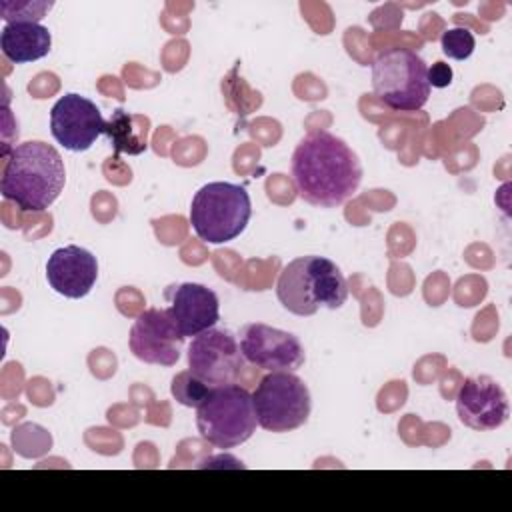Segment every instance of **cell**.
Masks as SVG:
<instances>
[{
	"mask_svg": "<svg viewBox=\"0 0 512 512\" xmlns=\"http://www.w3.org/2000/svg\"><path fill=\"white\" fill-rule=\"evenodd\" d=\"M52 34L40 22H10L0 32L2 54L14 64L44 58L50 52Z\"/></svg>",
	"mask_w": 512,
	"mask_h": 512,
	"instance_id": "15",
	"label": "cell"
},
{
	"mask_svg": "<svg viewBox=\"0 0 512 512\" xmlns=\"http://www.w3.org/2000/svg\"><path fill=\"white\" fill-rule=\"evenodd\" d=\"M292 180L304 202L336 208L356 194L362 164L342 138L328 130H312L292 154Z\"/></svg>",
	"mask_w": 512,
	"mask_h": 512,
	"instance_id": "1",
	"label": "cell"
},
{
	"mask_svg": "<svg viewBox=\"0 0 512 512\" xmlns=\"http://www.w3.org/2000/svg\"><path fill=\"white\" fill-rule=\"evenodd\" d=\"M252 404L258 426L276 434L304 426L312 410L306 382L286 370L266 374L252 392Z\"/></svg>",
	"mask_w": 512,
	"mask_h": 512,
	"instance_id": "7",
	"label": "cell"
},
{
	"mask_svg": "<svg viewBox=\"0 0 512 512\" xmlns=\"http://www.w3.org/2000/svg\"><path fill=\"white\" fill-rule=\"evenodd\" d=\"M372 90L386 108L416 112L430 98L428 66L408 48H388L372 64Z\"/></svg>",
	"mask_w": 512,
	"mask_h": 512,
	"instance_id": "6",
	"label": "cell"
},
{
	"mask_svg": "<svg viewBox=\"0 0 512 512\" xmlns=\"http://www.w3.org/2000/svg\"><path fill=\"white\" fill-rule=\"evenodd\" d=\"M184 334L166 308H148L138 314L130 328V350L146 364L174 366L180 360Z\"/></svg>",
	"mask_w": 512,
	"mask_h": 512,
	"instance_id": "11",
	"label": "cell"
},
{
	"mask_svg": "<svg viewBox=\"0 0 512 512\" xmlns=\"http://www.w3.org/2000/svg\"><path fill=\"white\" fill-rule=\"evenodd\" d=\"M452 82V68L446 62H434L428 68V84L434 88H446Z\"/></svg>",
	"mask_w": 512,
	"mask_h": 512,
	"instance_id": "20",
	"label": "cell"
},
{
	"mask_svg": "<svg viewBox=\"0 0 512 512\" xmlns=\"http://www.w3.org/2000/svg\"><path fill=\"white\" fill-rule=\"evenodd\" d=\"M66 184L60 152L40 140H30L4 152L0 192L24 212L50 208Z\"/></svg>",
	"mask_w": 512,
	"mask_h": 512,
	"instance_id": "2",
	"label": "cell"
},
{
	"mask_svg": "<svg viewBox=\"0 0 512 512\" xmlns=\"http://www.w3.org/2000/svg\"><path fill=\"white\" fill-rule=\"evenodd\" d=\"M456 412L464 426L478 432H490L506 424L510 404L504 388L494 378L472 376L458 388Z\"/></svg>",
	"mask_w": 512,
	"mask_h": 512,
	"instance_id": "12",
	"label": "cell"
},
{
	"mask_svg": "<svg viewBox=\"0 0 512 512\" xmlns=\"http://www.w3.org/2000/svg\"><path fill=\"white\" fill-rule=\"evenodd\" d=\"M106 122L100 108L76 92L64 94L50 110V132L54 140L70 152H84L106 134Z\"/></svg>",
	"mask_w": 512,
	"mask_h": 512,
	"instance_id": "9",
	"label": "cell"
},
{
	"mask_svg": "<svg viewBox=\"0 0 512 512\" xmlns=\"http://www.w3.org/2000/svg\"><path fill=\"white\" fill-rule=\"evenodd\" d=\"M256 424L252 394L234 382L212 386L196 408L200 436L222 450L236 448L250 440L256 432Z\"/></svg>",
	"mask_w": 512,
	"mask_h": 512,
	"instance_id": "5",
	"label": "cell"
},
{
	"mask_svg": "<svg viewBox=\"0 0 512 512\" xmlns=\"http://www.w3.org/2000/svg\"><path fill=\"white\" fill-rule=\"evenodd\" d=\"M252 216L250 194L232 182L204 184L192 198L190 224L208 244H226L238 238Z\"/></svg>",
	"mask_w": 512,
	"mask_h": 512,
	"instance_id": "4",
	"label": "cell"
},
{
	"mask_svg": "<svg viewBox=\"0 0 512 512\" xmlns=\"http://www.w3.org/2000/svg\"><path fill=\"white\" fill-rule=\"evenodd\" d=\"M168 300V314L184 334L194 338L204 330H210L220 320V302L212 288L196 282L172 284L164 290Z\"/></svg>",
	"mask_w": 512,
	"mask_h": 512,
	"instance_id": "13",
	"label": "cell"
},
{
	"mask_svg": "<svg viewBox=\"0 0 512 512\" xmlns=\"http://www.w3.org/2000/svg\"><path fill=\"white\" fill-rule=\"evenodd\" d=\"M280 304L296 316H312L320 308L336 310L348 298L340 268L324 256H300L288 262L276 282Z\"/></svg>",
	"mask_w": 512,
	"mask_h": 512,
	"instance_id": "3",
	"label": "cell"
},
{
	"mask_svg": "<svg viewBox=\"0 0 512 512\" xmlns=\"http://www.w3.org/2000/svg\"><path fill=\"white\" fill-rule=\"evenodd\" d=\"M98 278V260L86 248L76 244L54 250L46 262V280L54 292L64 298H84Z\"/></svg>",
	"mask_w": 512,
	"mask_h": 512,
	"instance_id": "14",
	"label": "cell"
},
{
	"mask_svg": "<svg viewBox=\"0 0 512 512\" xmlns=\"http://www.w3.org/2000/svg\"><path fill=\"white\" fill-rule=\"evenodd\" d=\"M244 366L240 342L230 330L210 328L192 338L188 370L208 386L232 384Z\"/></svg>",
	"mask_w": 512,
	"mask_h": 512,
	"instance_id": "8",
	"label": "cell"
},
{
	"mask_svg": "<svg viewBox=\"0 0 512 512\" xmlns=\"http://www.w3.org/2000/svg\"><path fill=\"white\" fill-rule=\"evenodd\" d=\"M150 120L142 114H132L122 108L114 110L106 122V136L114 146V156L130 154L138 156L148 148Z\"/></svg>",
	"mask_w": 512,
	"mask_h": 512,
	"instance_id": "16",
	"label": "cell"
},
{
	"mask_svg": "<svg viewBox=\"0 0 512 512\" xmlns=\"http://www.w3.org/2000/svg\"><path fill=\"white\" fill-rule=\"evenodd\" d=\"M240 350L248 364L268 372H294L306 360L304 348L292 332L262 322H250L242 326Z\"/></svg>",
	"mask_w": 512,
	"mask_h": 512,
	"instance_id": "10",
	"label": "cell"
},
{
	"mask_svg": "<svg viewBox=\"0 0 512 512\" xmlns=\"http://www.w3.org/2000/svg\"><path fill=\"white\" fill-rule=\"evenodd\" d=\"M212 386H208L206 382H202L198 376H194L190 370H182L172 378V386L170 392L172 396L188 408H198L202 404V400L208 396Z\"/></svg>",
	"mask_w": 512,
	"mask_h": 512,
	"instance_id": "17",
	"label": "cell"
},
{
	"mask_svg": "<svg viewBox=\"0 0 512 512\" xmlns=\"http://www.w3.org/2000/svg\"><path fill=\"white\" fill-rule=\"evenodd\" d=\"M52 8V2H2L0 10H6L2 18L10 22H38Z\"/></svg>",
	"mask_w": 512,
	"mask_h": 512,
	"instance_id": "19",
	"label": "cell"
},
{
	"mask_svg": "<svg viewBox=\"0 0 512 512\" xmlns=\"http://www.w3.org/2000/svg\"><path fill=\"white\" fill-rule=\"evenodd\" d=\"M440 44H442V52L448 58H452V60H466V58L472 56L476 40H474V34L468 28L456 26V28H450V30H446L442 34Z\"/></svg>",
	"mask_w": 512,
	"mask_h": 512,
	"instance_id": "18",
	"label": "cell"
}]
</instances>
